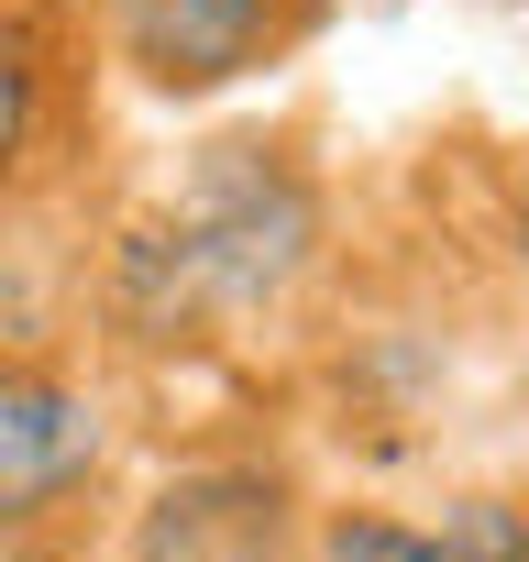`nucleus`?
<instances>
[{
  "label": "nucleus",
  "mask_w": 529,
  "mask_h": 562,
  "mask_svg": "<svg viewBox=\"0 0 529 562\" xmlns=\"http://www.w3.org/2000/svg\"><path fill=\"white\" fill-rule=\"evenodd\" d=\"M111 89L100 0H0V221L111 188Z\"/></svg>",
  "instance_id": "obj_3"
},
{
  "label": "nucleus",
  "mask_w": 529,
  "mask_h": 562,
  "mask_svg": "<svg viewBox=\"0 0 529 562\" xmlns=\"http://www.w3.org/2000/svg\"><path fill=\"white\" fill-rule=\"evenodd\" d=\"M342 0H100V56L155 111H210L254 78H288Z\"/></svg>",
  "instance_id": "obj_4"
},
{
  "label": "nucleus",
  "mask_w": 529,
  "mask_h": 562,
  "mask_svg": "<svg viewBox=\"0 0 529 562\" xmlns=\"http://www.w3.org/2000/svg\"><path fill=\"white\" fill-rule=\"evenodd\" d=\"M144 419L89 342H0V562H100Z\"/></svg>",
  "instance_id": "obj_1"
},
{
  "label": "nucleus",
  "mask_w": 529,
  "mask_h": 562,
  "mask_svg": "<svg viewBox=\"0 0 529 562\" xmlns=\"http://www.w3.org/2000/svg\"><path fill=\"white\" fill-rule=\"evenodd\" d=\"M309 562H529V474H452L430 507L408 496H320Z\"/></svg>",
  "instance_id": "obj_6"
},
{
  "label": "nucleus",
  "mask_w": 529,
  "mask_h": 562,
  "mask_svg": "<svg viewBox=\"0 0 529 562\" xmlns=\"http://www.w3.org/2000/svg\"><path fill=\"white\" fill-rule=\"evenodd\" d=\"M309 518H320L309 452L277 419H243L144 463L100 562H309Z\"/></svg>",
  "instance_id": "obj_2"
},
{
  "label": "nucleus",
  "mask_w": 529,
  "mask_h": 562,
  "mask_svg": "<svg viewBox=\"0 0 529 562\" xmlns=\"http://www.w3.org/2000/svg\"><path fill=\"white\" fill-rule=\"evenodd\" d=\"M430 188H441V210L419 232L441 243V265L474 288V310L529 353V133H463L430 166Z\"/></svg>",
  "instance_id": "obj_5"
}]
</instances>
